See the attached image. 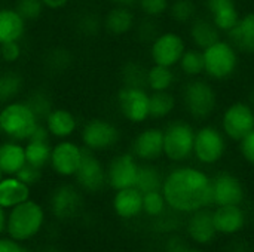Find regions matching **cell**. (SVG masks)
I'll return each instance as SVG.
<instances>
[{
  "mask_svg": "<svg viewBox=\"0 0 254 252\" xmlns=\"http://www.w3.org/2000/svg\"><path fill=\"white\" fill-rule=\"evenodd\" d=\"M161 192L167 206L183 214H192L213 203L211 178L205 171L190 165L173 168L164 177Z\"/></svg>",
  "mask_w": 254,
  "mask_h": 252,
  "instance_id": "cell-1",
  "label": "cell"
},
{
  "mask_svg": "<svg viewBox=\"0 0 254 252\" xmlns=\"http://www.w3.org/2000/svg\"><path fill=\"white\" fill-rule=\"evenodd\" d=\"M46 221L45 208L28 199L6 212V235L18 242H28L36 238Z\"/></svg>",
  "mask_w": 254,
  "mask_h": 252,
  "instance_id": "cell-2",
  "label": "cell"
},
{
  "mask_svg": "<svg viewBox=\"0 0 254 252\" xmlns=\"http://www.w3.org/2000/svg\"><path fill=\"white\" fill-rule=\"evenodd\" d=\"M40 120L22 100H15L0 105V132L18 143H25Z\"/></svg>",
  "mask_w": 254,
  "mask_h": 252,
  "instance_id": "cell-3",
  "label": "cell"
},
{
  "mask_svg": "<svg viewBox=\"0 0 254 252\" xmlns=\"http://www.w3.org/2000/svg\"><path fill=\"white\" fill-rule=\"evenodd\" d=\"M182 102L190 119L204 122L210 119L219 104L216 88L204 79H190L182 89Z\"/></svg>",
  "mask_w": 254,
  "mask_h": 252,
  "instance_id": "cell-4",
  "label": "cell"
},
{
  "mask_svg": "<svg viewBox=\"0 0 254 252\" xmlns=\"http://www.w3.org/2000/svg\"><path fill=\"white\" fill-rule=\"evenodd\" d=\"M164 157L173 163H183L193 157L195 132L192 123L183 119L170 120L164 128Z\"/></svg>",
  "mask_w": 254,
  "mask_h": 252,
  "instance_id": "cell-5",
  "label": "cell"
},
{
  "mask_svg": "<svg viewBox=\"0 0 254 252\" xmlns=\"http://www.w3.org/2000/svg\"><path fill=\"white\" fill-rule=\"evenodd\" d=\"M204 56V74L216 82L231 79L240 64L238 49L229 40H217L211 46L202 50Z\"/></svg>",
  "mask_w": 254,
  "mask_h": 252,
  "instance_id": "cell-6",
  "label": "cell"
},
{
  "mask_svg": "<svg viewBox=\"0 0 254 252\" xmlns=\"http://www.w3.org/2000/svg\"><path fill=\"white\" fill-rule=\"evenodd\" d=\"M228 150V138L220 128L214 125H202L195 132L193 157L198 163L213 166L219 163Z\"/></svg>",
  "mask_w": 254,
  "mask_h": 252,
  "instance_id": "cell-7",
  "label": "cell"
},
{
  "mask_svg": "<svg viewBox=\"0 0 254 252\" xmlns=\"http://www.w3.org/2000/svg\"><path fill=\"white\" fill-rule=\"evenodd\" d=\"M121 141L119 128L103 117H92L80 128L82 147L94 153H103L112 150Z\"/></svg>",
  "mask_w": 254,
  "mask_h": 252,
  "instance_id": "cell-8",
  "label": "cell"
},
{
  "mask_svg": "<svg viewBox=\"0 0 254 252\" xmlns=\"http://www.w3.org/2000/svg\"><path fill=\"white\" fill-rule=\"evenodd\" d=\"M220 129L231 141L240 143L254 129V107L246 101H235L229 104L220 120Z\"/></svg>",
  "mask_w": 254,
  "mask_h": 252,
  "instance_id": "cell-9",
  "label": "cell"
},
{
  "mask_svg": "<svg viewBox=\"0 0 254 252\" xmlns=\"http://www.w3.org/2000/svg\"><path fill=\"white\" fill-rule=\"evenodd\" d=\"M150 94L141 86H122L118 91V110L125 120L134 125H141L150 119L149 111Z\"/></svg>",
  "mask_w": 254,
  "mask_h": 252,
  "instance_id": "cell-10",
  "label": "cell"
},
{
  "mask_svg": "<svg viewBox=\"0 0 254 252\" xmlns=\"http://www.w3.org/2000/svg\"><path fill=\"white\" fill-rule=\"evenodd\" d=\"M188 49L185 37L177 31H162L155 36L150 42L149 55L152 64L164 65V67H177L182 55Z\"/></svg>",
  "mask_w": 254,
  "mask_h": 252,
  "instance_id": "cell-11",
  "label": "cell"
},
{
  "mask_svg": "<svg viewBox=\"0 0 254 252\" xmlns=\"http://www.w3.org/2000/svg\"><path fill=\"white\" fill-rule=\"evenodd\" d=\"M82 156H83L82 144L70 138L58 140L55 144H52L49 168L55 175L61 178H73L79 169Z\"/></svg>",
  "mask_w": 254,
  "mask_h": 252,
  "instance_id": "cell-12",
  "label": "cell"
},
{
  "mask_svg": "<svg viewBox=\"0 0 254 252\" xmlns=\"http://www.w3.org/2000/svg\"><path fill=\"white\" fill-rule=\"evenodd\" d=\"M76 186L86 193H100L107 187L106 165L97 156V153L83 149L82 162L74 174Z\"/></svg>",
  "mask_w": 254,
  "mask_h": 252,
  "instance_id": "cell-13",
  "label": "cell"
},
{
  "mask_svg": "<svg viewBox=\"0 0 254 252\" xmlns=\"http://www.w3.org/2000/svg\"><path fill=\"white\" fill-rule=\"evenodd\" d=\"M138 165V160L131 151L113 156L106 165L107 186L115 192L128 187H135Z\"/></svg>",
  "mask_w": 254,
  "mask_h": 252,
  "instance_id": "cell-14",
  "label": "cell"
},
{
  "mask_svg": "<svg viewBox=\"0 0 254 252\" xmlns=\"http://www.w3.org/2000/svg\"><path fill=\"white\" fill-rule=\"evenodd\" d=\"M83 208V195L77 186L64 183L57 186L49 196V209L58 220L74 218Z\"/></svg>",
  "mask_w": 254,
  "mask_h": 252,
  "instance_id": "cell-15",
  "label": "cell"
},
{
  "mask_svg": "<svg viewBox=\"0 0 254 252\" xmlns=\"http://www.w3.org/2000/svg\"><path fill=\"white\" fill-rule=\"evenodd\" d=\"M131 153L140 162H156L164 157V131L158 126L141 129L132 140Z\"/></svg>",
  "mask_w": 254,
  "mask_h": 252,
  "instance_id": "cell-16",
  "label": "cell"
},
{
  "mask_svg": "<svg viewBox=\"0 0 254 252\" xmlns=\"http://www.w3.org/2000/svg\"><path fill=\"white\" fill-rule=\"evenodd\" d=\"M213 205H241L246 198L244 186L238 177L231 172H220L211 178Z\"/></svg>",
  "mask_w": 254,
  "mask_h": 252,
  "instance_id": "cell-17",
  "label": "cell"
},
{
  "mask_svg": "<svg viewBox=\"0 0 254 252\" xmlns=\"http://www.w3.org/2000/svg\"><path fill=\"white\" fill-rule=\"evenodd\" d=\"M51 138L67 140L71 138L79 129V120L76 114L64 107H52L43 120Z\"/></svg>",
  "mask_w": 254,
  "mask_h": 252,
  "instance_id": "cell-18",
  "label": "cell"
},
{
  "mask_svg": "<svg viewBox=\"0 0 254 252\" xmlns=\"http://www.w3.org/2000/svg\"><path fill=\"white\" fill-rule=\"evenodd\" d=\"M205 6L220 33H229L241 16L235 0H205Z\"/></svg>",
  "mask_w": 254,
  "mask_h": 252,
  "instance_id": "cell-19",
  "label": "cell"
},
{
  "mask_svg": "<svg viewBox=\"0 0 254 252\" xmlns=\"http://www.w3.org/2000/svg\"><path fill=\"white\" fill-rule=\"evenodd\" d=\"M101 25L107 34L115 37H121L131 33L135 27V15L132 12V7L115 4L106 12Z\"/></svg>",
  "mask_w": 254,
  "mask_h": 252,
  "instance_id": "cell-20",
  "label": "cell"
},
{
  "mask_svg": "<svg viewBox=\"0 0 254 252\" xmlns=\"http://www.w3.org/2000/svg\"><path fill=\"white\" fill-rule=\"evenodd\" d=\"M112 206L119 218L131 220L143 212V193L137 187L116 190Z\"/></svg>",
  "mask_w": 254,
  "mask_h": 252,
  "instance_id": "cell-21",
  "label": "cell"
},
{
  "mask_svg": "<svg viewBox=\"0 0 254 252\" xmlns=\"http://www.w3.org/2000/svg\"><path fill=\"white\" fill-rule=\"evenodd\" d=\"M31 187L22 183L16 175H3L0 180V206L6 211L28 201Z\"/></svg>",
  "mask_w": 254,
  "mask_h": 252,
  "instance_id": "cell-22",
  "label": "cell"
},
{
  "mask_svg": "<svg viewBox=\"0 0 254 252\" xmlns=\"http://www.w3.org/2000/svg\"><path fill=\"white\" fill-rule=\"evenodd\" d=\"M213 223L217 233L234 235L246 224V215L240 205H223L213 211Z\"/></svg>",
  "mask_w": 254,
  "mask_h": 252,
  "instance_id": "cell-23",
  "label": "cell"
},
{
  "mask_svg": "<svg viewBox=\"0 0 254 252\" xmlns=\"http://www.w3.org/2000/svg\"><path fill=\"white\" fill-rule=\"evenodd\" d=\"M188 233L190 239L196 244H210L217 235L213 223V211L202 208L199 211L192 212L188 223Z\"/></svg>",
  "mask_w": 254,
  "mask_h": 252,
  "instance_id": "cell-24",
  "label": "cell"
},
{
  "mask_svg": "<svg viewBox=\"0 0 254 252\" xmlns=\"http://www.w3.org/2000/svg\"><path fill=\"white\" fill-rule=\"evenodd\" d=\"M25 30L27 22L15 7H0V45L7 42H21Z\"/></svg>",
  "mask_w": 254,
  "mask_h": 252,
  "instance_id": "cell-25",
  "label": "cell"
},
{
  "mask_svg": "<svg viewBox=\"0 0 254 252\" xmlns=\"http://www.w3.org/2000/svg\"><path fill=\"white\" fill-rule=\"evenodd\" d=\"M229 42L238 49V52L254 55V12L240 16L235 27L228 33Z\"/></svg>",
  "mask_w": 254,
  "mask_h": 252,
  "instance_id": "cell-26",
  "label": "cell"
},
{
  "mask_svg": "<svg viewBox=\"0 0 254 252\" xmlns=\"http://www.w3.org/2000/svg\"><path fill=\"white\" fill-rule=\"evenodd\" d=\"M25 163L24 143L13 140L0 143V171L3 175H16Z\"/></svg>",
  "mask_w": 254,
  "mask_h": 252,
  "instance_id": "cell-27",
  "label": "cell"
},
{
  "mask_svg": "<svg viewBox=\"0 0 254 252\" xmlns=\"http://www.w3.org/2000/svg\"><path fill=\"white\" fill-rule=\"evenodd\" d=\"M189 37L193 43V48L204 50L217 40H220V31L207 16H196L189 24Z\"/></svg>",
  "mask_w": 254,
  "mask_h": 252,
  "instance_id": "cell-28",
  "label": "cell"
},
{
  "mask_svg": "<svg viewBox=\"0 0 254 252\" xmlns=\"http://www.w3.org/2000/svg\"><path fill=\"white\" fill-rule=\"evenodd\" d=\"M176 83V71L171 67L152 64L146 73V88L150 92L170 91Z\"/></svg>",
  "mask_w": 254,
  "mask_h": 252,
  "instance_id": "cell-29",
  "label": "cell"
},
{
  "mask_svg": "<svg viewBox=\"0 0 254 252\" xmlns=\"http://www.w3.org/2000/svg\"><path fill=\"white\" fill-rule=\"evenodd\" d=\"M24 92V77L15 70L0 71V105L19 100Z\"/></svg>",
  "mask_w": 254,
  "mask_h": 252,
  "instance_id": "cell-30",
  "label": "cell"
},
{
  "mask_svg": "<svg viewBox=\"0 0 254 252\" xmlns=\"http://www.w3.org/2000/svg\"><path fill=\"white\" fill-rule=\"evenodd\" d=\"M177 105V98L170 91H161V92H150L149 98V111L150 119L153 120H164L168 119Z\"/></svg>",
  "mask_w": 254,
  "mask_h": 252,
  "instance_id": "cell-31",
  "label": "cell"
},
{
  "mask_svg": "<svg viewBox=\"0 0 254 252\" xmlns=\"http://www.w3.org/2000/svg\"><path fill=\"white\" fill-rule=\"evenodd\" d=\"M24 150L28 165L39 169H45L46 166H49L52 150L51 140H28L24 143Z\"/></svg>",
  "mask_w": 254,
  "mask_h": 252,
  "instance_id": "cell-32",
  "label": "cell"
},
{
  "mask_svg": "<svg viewBox=\"0 0 254 252\" xmlns=\"http://www.w3.org/2000/svg\"><path fill=\"white\" fill-rule=\"evenodd\" d=\"M164 181V175L161 171L150 162H143L138 165V172H137V181L135 187L141 193L153 192V190H161Z\"/></svg>",
  "mask_w": 254,
  "mask_h": 252,
  "instance_id": "cell-33",
  "label": "cell"
},
{
  "mask_svg": "<svg viewBox=\"0 0 254 252\" xmlns=\"http://www.w3.org/2000/svg\"><path fill=\"white\" fill-rule=\"evenodd\" d=\"M177 67L180 71L189 77V79H196L204 74V56L202 50L196 48H188L185 53L182 55Z\"/></svg>",
  "mask_w": 254,
  "mask_h": 252,
  "instance_id": "cell-34",
  "label": "cell"
},
{
  "mask_svg": "<svg viewBox=\"0 0 254 252\" xmlns=\"http://www.w3.org/2000/svg\"><path fill=\"white\" fill-rule=\"evenodd\" d=\"M168 13L177 24H190L198 16V7L193 0H173L170 1Z\"/></svg>",
  "mask_w": 254,
  "mask_h": 252,
  "instance_id": "cell-35",
  "label": "cell"
},
{
  "mask_svg": "<svg viewBox=\"0 0 254 252\" xmlns=\"http://www.w3.org/2000/svg\"><path fill=\"white\" fill-rule=\"evenodd\" d=\"M24 101H25L27 105L33 110V113L37 116V119H39L40 122L45 120V117L48 116V113H49V111L52 110V107H54L49 94L45 92V91H40V89L34 91V92H33L31 95H28V98H25Z\"/></svg>",
  "mask_w": 254,
  "mask_h": 252,
  "instance_id": "cell-36",
  "label": "cell"
},
{
  "mask_svg": "<svg viewBox=\"0 0 254 252\" xmlns=\"http://www.w3.org/2000/svg\"><path fill=\"white\" fill-rule=\"evenodd\" d=\"M146 73L147 68H144L141 64L135 61H129L122 67V82L124 86H141L146 88Z\"/></svg>",
  "mask_w": 254,
  "mask_h": 252,
  "instance_id": "cell-37",
  "label": "cell"
},
{
  "mask_svg": "<svg viewBox=\"0 0 254 252\" xmlns=\"http://www.w3.org/2000/svg\"><path fill=\"white\" fill-rule=\"evenodd\" d=\"M167 208L165 198L161 190L143 193V212L149 217H159Z\"/></svg>",
  "mask_w": 254,
  "mask_h": 252,
  "instance_id": "cell-38",
  "label": "cell"
},
{
  "mask_svg": "<svg viewBox=\"0 0 254 252\" xmlns=\"http://www.w3.org/2000/svg\"><path fill=\"white\" fill-rule=\"evenodd\" d=\"M15 9L25 19V22H31L42 16L45 7L40 0H16Z\"/></svg>",
  "mask_w": 254,
  "mask_h": 252,
  "instance_id": "cell-39",
  "label": "cell"
},
{
  "mask_svg": "<svg viewBox=\"0 0 254 252\" xmlns=\"http://www.w3.org/2000/svg\"><path fill=\"white\" fill-rule=\"evenodd\" d=\"M137 6L146 18L156 19L168 12L170 0H138Z\"/></svg>",
  "mask_w": 254,
  "mask_h": 252,
  "instance_id": "cell-40",
  "label": "cell"
},
{
  "mask_svg": "<svg viewBox=\"0 0 254 252\" xmlns=\"http://www.w3.org/2000/svg\"><path fill=\"white\" fill-rule=\"evenodd\" d=\"M22 56L21 42H7L0 45V61L4 64H15Z\"/></svg>",
  "mask_w": 254,
  "mask_h": 252,
  "instance_id": "cell-41",
  "label": "cell"
},
{
  "mask_svg": "<svg viewBox=\"0 0 254 252\" xmlns=\"http://www.w3.org/2000/svg\"><path fill=\"white\" fill-rule=\"evenodd\" d=\"M67 62H71V55L64 48H57V50H54L49 55V59H48V65L51 68L57 70V71L65 70L70 65Z\"/></svg>",
  "mask_w": 254,
  "mask_h": 252,
  "instance_id": "cell-42",
  "label": "cell"
},
{
  "mask_svg": "<svg viewBox=\"0 0 254 252\" xmlns=\"http://www.w3.org/2000/svg\"><path fill=\"white\" fill-rule=\"evenodd\" d=\"M42 172H43V169H39V168H34V166L25 163L24 168L19 169V172L16 174V177H18L22 183H25L27 186L31 187V186L40 183V180H42Z\"/></svg>",
  "mask_w": 254,
  "mask_h": 252,
  "instance_id": "cell-43",
  "label": "cell"
},
{
  "mask_svg": "<svg viewBox=\"0 0 254 252\" xmlns=\"http://www.w3.org/2000/svg\"><path fill=\"white\" fill-rule=\"evenodd\" d=\"M238 147L243 159L254 166V129L238 143Z\"/></svg>",
  "mask_w": 254,
  "mask_h": 252,
  "instance_id": "cell-44",
  "label": "cell"
},
{
  "mask_svg": "<svg viewBox=\"0 0 254 252\" xmlns=\"http://www.w3.org/2000/svg\"><path fill=\"white\" fill-rule=\"evenodd\" d=\"M77 27H79V30H80L82 34L92 36V34H95L103 25H101V21H100L97 16H94V15H83V16L80 18Z\"/></svg>",
  "mask_w": 254,
  "mask_h": 252,
  "instance_id": "cell-45",
  "label": "cell"
},
{
  "mask_svg": "<svg viewBox=\"0 0 254 252\" xmlns=\"http://www.w3.org/2000/svg\"><path fill=\"white\" fill-rule=\"evenodd\" d=\"M0 252H27L22 242H18L9 236H0Z\"/></svg>",
  "mask_w": 254,
  "mask_h": 252,
  "instance_id": "cell-46",
  "label": "cell"
},
{
  "mask_svg": "<svg viewBox=\"0 0 254 252\" xmlns=\"http://www.w3.org/2000/svg\"><path fill=\"white\" fill-rule=\"evenodd\" d=\"M43 7L48 10H61L64 9L71 0H40Z\"/></svg>",
  "mask_w": 254,
  "mask_h": 252,
  "instance_id": "cell-47",
  "label": "cell"
},
{
  "mask_svg": "<svg viewBox=\"0 0 254 252\" xmlns=\"http://www.w3.org/2000/svg\"><path fill=\"white\" fill-rule=\"evenodd\" d=\"M113 1V4H116V6H127V7H132V6H135L137 4V1L138 0H112Z\"/></svg>",
  "mask_w": 254,
  "mask_h": 252,
  "instance_id": "cell-48",
  "label": "cell"
},
{
  "mask_svg": "<svg viewBox=\"0 0 254 252\" xmlns=\"http://www.w3.org/2000/svg\"><path fill=\"white\" fill-rule=\"evenodd\" d=\"M4 229H6V209L0 206V236L4 233Z\"/></svg>",
  "mask_w": 254,
  "mask_h": 252,
  "instance_id": "cell-49",
  "label": "cell"
},
{
  "mask_svg": "<svg viewBox=\"0 0 254 252\" xmlns=\"http://www.w3.org/2000/svg\"><path fill=\"white\" fill-rule=\"evenodd\" d=\"M179 252H202V251H199V250H183V251H179Z\"/></svg>",
  "mask_w": 254,
  "mask_h": 252,
  "instance_id": "cell-50",
  "label": "cell"
},
{
  "mask_svg": "<svg viewBox=\"0 0 254 252\" xmlns=\"http://www.w3.org/2000/svg\"><path fill=\"white\" fill-rule=\"evenodd\" d=\"M3 178V174H1V171H0V180Z\"/></svg>",
  "mask_w": 254,
  "mask_h": 252,
  "instance_id": "cell-51",
  "label": "cell"
},
{
  "mask_svg": "<svg viewBox=\"0 0 254 252\" xmlns=\"http://www.w3.org/2000/svg\"><path fill=\"white\" fill-rule=\"evenodd\" d=\"M0 62H1V61H0Z\"/></svg>",
  "mask_w": 254,
  "mask_h": 252,
  "instance_id": "cell-52",
  "label": "cell"
}]
</instances>
